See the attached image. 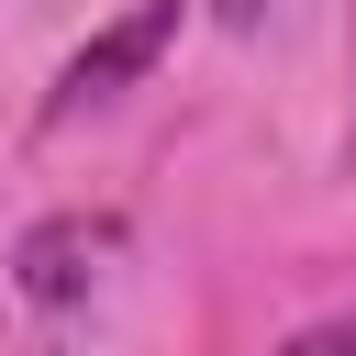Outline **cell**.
I'll return each instance as SVG.
<instances>
[{
  "mask_svg": "<svg viewBox=\"0 0 356 356\" xmlns=\"http://www.w3.org/2000/svg\"><path fill=\"white\" fill-rule=\"evenodd\" d=\"M178 22H189V0H134L122 22H100L67 67H56V89H44V122H78V111H100V100H122L134 78H156V56L178 44Z\"/></svg>",
  "mask_w": 356,
  "mask_h": 356,
  "instance_id": "1",
  "label": "cell"
},
{
  "mask_svg": "<svg viewBox=\"0 0 356 356\" xmlns=\"http://www.w3.org/2000/svg\"><path fill=\"white\" fill-rule=\"evenodd\" d=\"M111 245H122V222H111V211H56V222H33V234H22L11 289H22L33 312H78V300H89V278L111 267Z\"/></svg>",
  "mask_w": 356,
  "mask_h": 356,
  "instance_id": "2",
  "label": "cell"
},
{
  "mask_svg": "<svg viewBox=\"0 0 356 356\" xmlns=\"http://www.w3.org/2000/svg\"><path fill=\"white\" fill-rule=\"evenodd\" d=\"M278 356H356V312H334V323H312V334H289Z\"/></svg>",
  "mask_w": 356,
  "mask_h": 356,
  "instance_id": "3",
  "label": "cell"
}]
</instances>
